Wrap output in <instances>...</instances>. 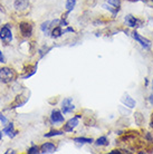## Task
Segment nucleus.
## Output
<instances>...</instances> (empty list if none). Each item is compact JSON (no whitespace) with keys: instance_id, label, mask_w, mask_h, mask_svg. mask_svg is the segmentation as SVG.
<instances>
[{"instance_id":"13","label":"nucleus","mask_w":153,"mask_h":154,"mask_svg":"<svg viewBox=\"0 0 153 154\" xmlns=\"http://www.w3.org/2000/svg\"><path fill=\"white\" fill-rule=\"evenodd\" d=\"M50 35H52V38H59L61 35H64V31H63V29H61V25H58V26H56V27H54L53 29H52Z\"/></svg>"},{"instance_id":"15","label":"nucleus","mask_w":153,"mask_h":154,"mask_svg":"<svg viewBox=\"0 0 153 154\" xmlns=\"http://www.w3.org/2000/svg\"><path fill=\"white\" fill-rule=\"evenodd\" d=\"M74 142L76 143H80V144H91V143L94 142V140L93 139H88V137H74L73 139Z\"/></svg>"},{"instance_id":"28","label":"nucleus","mask_w":153,"mask_h":154,"mask_svg":"<svg viewBox=\"0 0 153 154\" xmlns=\"http://www.w3.org/2000/svg\"><path fill=\"white\" fill-rule=\"evenodd\" d=\"M111 153H121V151H117V150H113V151H111Z\"/></svg>"},{"instance_id":"2","label":"nucleus","mask_w":153,"mask_h":154,"mask_svg":"<svg viewBox=\"0 0 153 154\" xmlns=\"http://www.w3.org/2000/svg\"><path fill=\"white\" fill-rule=\"evenodd\" d=\"M74 109H75V106H74V104H73V100H72V97L64 98L63 102H61V113L65 115V114L72 113Z\"/></svg>"},{"instance_id":"1","label":"nucleus","mask_w":153,"mask_h":154,"mask_svg":"<svg viewBox=\"0 0 153 154\" xmlns=\"http://www.w3.org/2000/svg\"><path fill=\"white\" fill-rule=\"evenodd\" d=\"M14 70L8 68V67H1L0 68V83L2 84H8L10 82L14 81Z\"/></svg>"},{"instance_id":"3","label":"nucleus","mask_w":153,"mask_h":154,"mask_svg":"<svg viewBox=\"0 0 153 154\" xmlns=\"http://www.w3.org/2000/svg\"><path fill=\"white\" fill-rule=\"evenodd\" d=\"M50 123L54 124V125H56V124H61V123H64V115H63V113L59 111V109H53L52 113H50Z\"/></svg>"},{"instance_id":"22","label":"nucleus","mask_w":153,"mask_h":154,"mask_svg":"<svg viewBox=\"0 0 153 154\" xmlns=\"http://www.w3.org/2000/svg\"><path fill=\"white\" fill-rule=\"evenodd\" d=\"M134 119H135V121H136V123H138V125H142V123H143V121H144V119H143V116L140 114V113H136L135 115H134Z\"/></svg>"},{"instance_id":"7","label":"nucleus","mask_w":153,"mask_h":154,"mask_svg":"<svg viewBox=\"0 0 153 154\" xmlns=\"http://www.w3.org/2000/svg\"><path fill=\"white\" fill-rule=\"evenodd\" d=\"M19 30L20 34L23 37H30L33 35V26L29 23H26V21H23V23H19Z\"/></svg>"},{"instance_id":"20","label":"nucleus","mask_w":153,"mask_h":154,"mask_svg":"<svg viewBox=\"0 0 153 154\" xmlns=\"http://www.w3.org/2000/svg\"><path fill=\"white\" fill-rule=\"evenodd\" d=\"M39 152H40V147H38L37 145H33L30 149H28V151H27L28 154H37Z\"/></svg>"},{"instance_id":"12","label":"nucleus","mask_w":153,"mask_h":154,"mask_svg":"<svg viewBox=\"0 0 153 154\" xmlns=\"http://www.w3.org/2000/svg\"><path fill=\"white\" fill-rule=\"evenodd\" d=\"M121 102H122L125 106H127L129 108H134V107H135V105H136V102H135V100H134L131 96H129L127 94L122 97Z\"/></svg>"},{"instance_id":"29","label":"nucleus","mask_w":153,"mask_h":154,"mask_svg":"<svg viewBox=\"0 0 153 154\" xmlns=\"http://www.w3.org/2000/svg\"><path fill=\"white\" fill-rule=\"evenodd\" d=\"M151 126L153 127V113H152V117H151Z\"/></svg>"},{"instance_id":"26","label":"nucleus","mask_w":153,"mask_h":154,"mask_svg":"<svg viewBox=\"0 0 153 154\" xmlns=\"http://www.w3.org/2000/svg\"><path fill=\"white\" fill-rule=\"evenodd\" d=\"M66 32H74V29H73V28L68 27L66 30H64V34H66Z\"/></svg>"},{"instance_id":"8","label":"nucleus","mask_w":153,"mask_h":154,"mask_svg":"<svg viewBox=\"0 0 153 154\" xmlns=\"http://www.w3.org/2000/svg\"><path fill=\"white\" fill-rule=\"evenodd\" d=\"M56 152V146L53 143H44L42 146H40V153L42 154H50L55 153Z\"/></svg>"},{"instance_id":"9","label":"nucleus","mask_w":153,"mask_h":154,"mask_svg":"<svg viewBox=\"0 0 153 154\" xmlns=\"http://www.w3.org/2000/svg\"><path fill=\"white\" fill-rule=\"evenodd\" d=\"M125 23H126V26L129 27H139V25L141 23V20H139L138 18H135L134 16L132 15H126L125 16Z\"/></svg>"},{"instance_id":"24","label":"nucleus","mask_w":153,"mask_h":154,"mask_svg":"<svg viewBox=\"0 0 153 154\" xmlns=\"http://www.w3.org/2000/svg\"><path fill=\"white\" fill-rule=\"evenodd\" d=\"M0 123L2 124V125H6V124H8V119L5 117L1 113H0Z\"/></svg>"},{"instance_id":"11","label":"nucleus","mask_w":153,"mask_h":154,"mask_svg":"<svg viewBox=\"0 0 153 154\" xmlns=\"http://www.w3.org/2000/svg\"><path fill=\"white\" fill-rule=\"evenodd\" d=\"M2 132H4L5 134L8 135L10 139H14L16 135L18 134L17 132L15 131V128H14V124L12 123H8L7 126L4 127V130H2Z\"/></svg>"},{"instance_id":"10","label":"nucleus","mask_w":153,"mask_h":154,"mask_svg":"<svg viewBox=\"0 0 153 154\" xmlns=\"http://www.w3.org/2000/svg\"><path fill=\"white\" fill-rule=\"evenodd\" d=\"M61 23V21H59L58 19L53 20V21H46V23H44L42 26H40V29H42V31L45 34V35H48L50 29H53L54 28L53 25H55V23Z\"/></svg>"},{"instance_id":"27","label":"nucleus","mask_w":153,"mask_h":154,"mask_svg":"<svg viewBox=\"0 0 153 154\" xmlns=\"http://www.w3.org/2000/svg\"><path fill=\"white\" fill-rule=\"evenodd\" d=\"M149 102L153 105V93L151 94V95H150V97H149Z\"/></svg>"},{"instance_id":"21","label":"nucleus","mask_w":153,"mask_h":154,"mask_svg":"<svg viewBox=\"0 0 153 154\" xmlns=\"http://www.w3.org/2000/svg\"><path fill=\"white\" fill-rule=\"evenodd\" d=\"M106 2L113 6L114 8H120V6H121V0H106Z\"/></svg>"},{"instance_id":"4","label":"nucleus","mask_w":153,"mask_h":154,"mask_svg":"<svg viewBox=\"0 0 153 154\" xmlns=\"http://www.w3.org/2000/svg\"><path fill=\"white\" fill-rule=\"evenodd\" d=\"M80 117H82V115L78 114V115L74 116V117H72L70 119H68L67 123L64 125V132H73L74 128L80 124Z\"/></svg>"},{"instance_id":"16","label":"nucleus","mask_w":153,"mask_h":154,"mask_svg":"<svg viewBox=\"0 0 153 154\" xmlns=\"http://www.w3.org/2000/svg\"><path fill=\"white\" fill-rule=\"evenodd\" d=\"M95 144L97 146H106V145H108V140H107L106 136H101L96 140Z\"/></svg>"},{"instance_id":"19","label":"nucleus","mask_w":153,"mask_h":154,"mask_svg":"<svg viewBox=\"0 0 153 154\" xmlns=\"http://www.w3.org/2000/svg\"><path fill=\"white\" fill-rule=\"evenodd\" d=\"M103 8L107 9V10H110V11H111L113 15H116V14H117V11L120 10V9H116V8H115V9H113V6L108 5L107 2H106V4H103Z\"/></svg>"},{"instance_id":"6","label":"nucleus","mask_w":153,"mask_h":154,"mask_svg":"<svg viewBox=\"0 0 153 154\" xmlns=\"http://www.w3.org/2000/svg\"><path fill=\"white\" fill-rule=\"evenodd\" d=\"M132 37H133V38L135 39V40H136L144 49H149L150 47H151V42H150L149 39L142 37L138 31H133V32H132Z\"/></svg>"},{"instance_id":"17","label":"nucleus","mask_w":153,"mask_h":154,"mask_svg":"<svg viewBox=\"0 0 153 154\" xmlns=\"http://www.w3.org/2000/svg\"><path fill=\"white\" fill-rule=\"evenodd\" d=\"M76 5V0H67L66 1V9H67V14L72 11Z\"/></svg>"},{"instance_id":"14","label":"nucleus","mask_w":153,"mask_h":154,"mask_svg":"<svg viewBox=\"0 0 153 154\" xmlns=\"http://www.w3.org/2000/svg\"><path fill=\"white\" fill-rule=\"evenodd\" d=\"M28 7V0H15L16 9H26Z\"/></svg>"},{"instance_id":"31","label":"nucleus","mask_w":153,"mask_h":154,"mask_svg":"<svg viewBox=\"0 0 153 154\" xmlns=\"http://www.w3.org/2000/svg\"><path fill=\"white\" fill-rule=\"evenodd\" d=\"M152 89H153V81H152Z\"/></svg>"},{"instance_id":"23","label":"nucleus","mask_w":153,"mask_h":154,"mask_svg":"<svg viewBox=\"0 0 153 154\" xmlns=\"http://www.w3.org/2000/svg\"><path fill=\"white\" fill-rule=\"evenodd\" d=\"M144 137H145V140H146V141H148L149 143H152V142H153V135L151 134V133H149V132L146 133Z\"/></svg>"},{"instance_id":"18","label":"nucleus","mask_w":153,"mask_h":154,"mask_svg":"<svg viewBox=\"0 0 153 154\" xmlns=\"http://www.w3.org/2000/svg\"><path fill=\"white\" fill-rule=\"evenodd\" d=\"M63 134H64V131L53 130V131H50L49 133H46L44 136H45V137H53V136H58V135H63Z\"/></svg>"},{"instance_id":"5","label":"nucleus","mask_w":153,"mask_h":154,"mask_svg":"<svg viewBox=\"0 0 153 154\" xmlns=\"http://www.w3.org/2000/svg\"><path fill=\"white\" fill-rule=\"evenodd\" d=\"M0 39L5 42H9L12 40V34L9 25H6L0 29Z\"/></svg>"},{"instance_id":"30","label":"nucleus","mask_w":153,"mask_h":154,"mask_svg":"<svg viewBox=\"0 0 153 154\" xmlns=\"http://www.w3.org/2000/svg\"><path fill=\"white\" fill-rule=\"evenodd\" d=\"M1 139H2V134L0 133V141H1Z\"/></svg>"},{"instance_id":"25","label":"nucleus","mask_w":153,"mask_h":154,"mask_svg":"<svg viewBox=\"0 0 153 154\" xmlns=\"http://www.w3.org/2000/svg\"><path fill=\"white\" fill-rule=\"evenodd\" d=\"M0 63H5V57L4 54L1 53V50H0Z\"/></svg>"}]
</instances>
